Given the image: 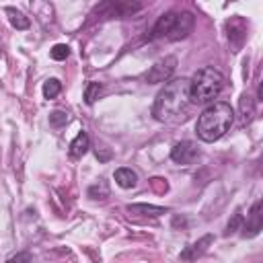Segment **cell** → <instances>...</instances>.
I'll return each mask as SVG.
<instances>
[{"label":"cell","mask_w":263,"mask_h":263,"mask_svg":"<svg viewBox=\"0 0 263 263\" xmlns=\"http://www.w3.org/2000/svg\"><path fill=\"white\" fill-rule=\"evenodd\" d=\"M232 123H234V111H232V107L228 103H224V101H214L197 117L195 132H197L199 140H203V142H216V140H220L230 129Z\"/></svg>","instance_id":"cell-2"},{"label":"cell","mask_w":263,"mask_h":263,"mask_svg":"<svg viewBox=\"0 0 263 263\" xmlns=\"http://www.w3.org/2000/svg\"><path fill=\"white\" fill-rule=\"evenodd\" d=\"M127 212L129 214H140V216L156 218V216L166 214L168 210L166 208H160V205H150V203H132V205H127Z\"/></svg>","instance_id":"cell-14"},{"label":"cell","mask_w":263,"mask_h":263,"mask_svg":"<svg viewBox=\"0 0 263 263\" xmlns=\"http://www.w3.org/2000/svg\"><path fill=\"white\" fill-rule=\"evenodd\" d=\"M189 78H175L164 84V88L156 95L152 105V115L164 123H179L185 119L187 109L191 107L189 101Z\"/></svg>","instance_id":"cell-1"},{"label":"cell","mask_w":263,"mask_h":263,"mask_svg":"<svg viewBox=\"0 0 263 263\" xmlns=\"http://www.w3.org/2000/svg\"><path fill=\"white\" fill-rule=\"evenodd\" d=\"M88 148H90V138H88V134H86V132H78V136L70 142V156H72V158H80V156H84V154L88 152Z\"/></svg>","instance_id":"cell-12"},{"label":"cell","mask_w":263,"mask_h":263,"mask_svg":"<svg viewBox=\"0 0 263 263\" xmlns=\"http://www.w3.org/2000/svg\"><path fill=\"white\" fill-rule=\"evenodd\" d=\"M226 31H228V39L234 47V51L242 45V41L247 39V25L242 18H232L226 23Z\"/></svg>","instance_id":"cell-9"},{"label":"cell","mask_w":263,"mask_h":263,"mask_svg":"<svg viewBox=\"0 0 263 263\" xmlns=\"http://www.w3.org/2000/svg\"><path fill=\"white\" fill-rule=\"evenodd\" d=\"M261 208H263V201L257 199V201L253 203L249 216H247V222L242 224V236H249V238H251V236H257V234L261 232V228H263V214H261Z\"/></svg>","instance_id":"cell-7"},{"label":"cell","mask_w":263,"mask_h":263,"mask_svg":"<svg viewBox=\"0 0 263 263\" xmlns=\"http://www.w3.org/2000/svg\"><path fill=\"white\" fill-rule=\"evenodd\" d=\"M214 240V236L212 234H205L203 238H199L197 242H193L191 247H187L183 253H181V259H185V261H193L195 257H199V255H203L205 253V249H208V245Z\"/></svg>","instance_id":"cell-11"},{"label":"cell","mask_w":263,"mask_h":263,"mask_svg":"<svg viewBox=\"0 0 263 263\" xmlns=\"http://www.w3.org/2000/svg\"><path fill=\"white\" fill-rule=\"evenodd\" d=\"M189 82H191L189 88L191 105H205V103H214V99L220 95L224 86V76L214 66H205L197 70Z\"/></svg>","instance_id":"cell-3"},{"label":"cell","mask_w":263,"mask_h":263,"mask_svg":"<svg viewBox=\"0 0 263 263\" xmlns=\"http://www.w3.org/2000/svg\"><path fill=\"white\" fill-rule=\"evenodd\" d=\"M62 92V82L58 78H49L43 82V97L45 99H55Z\"/></svg>","instance_id":"cell-18"},{"label":"cell","mask_w":263,"mask_h":263,"mask_svg":"<svg viewBox=\"0 0 263 263\" xmlns=\"http://www.w3.org/2000/svg\"><path fill=\"white\" fill-rule=\"evenodd\" d=\"M197 156H199V148L189 140L177 142L171 150V160L177 162V164H191Z\"/></svg>","instance_id":"cell-6"},{"label":"cell","mask_w":263,"mask_h":263,"mask_svg":"<svg viewBox=\"0 0 263 263\" xmlns=\"http://www.w3.org/2000/svg\"><path fill=\"white\" fill-rule=\"evenodd\" d=\"M240 222H242V214H240V212H236V214L232 216V220L228 222V226H226V234L236 232V230H238V226H240Z\"/></svg>","instance_id":"cell-22"},{"label":"cell","mask_w":263,"mask_h":263,"mask_svg":"<svg viewBox=\"0 0 263 263\" xmlns=\"http://www.w3.org/2000/svg\"><path fill=\"white\" fill-rule=\"evenodd\" d=\"M68 123V113L66 111H51L49 113V125L51 127H62Z\"/></svg>","instance_id":"cell-21"},{"label":"cell","mask_w":263,"mask_h":263,"mask_svg":"<svg viewBox=\"0 0 263 263\" xmlns=\"http://www.w3.org/2000/svg\"><path fill=\"white\" fill-rule=\"evenodd\" d=\"M175 18H177V12H173V10L160 14L158 21L154 23V27L150 29L148 39H160V37H166L168 31H171V27H173V23H175Z\"/></svg>","instance_id":"cell-10"},{"label":"cell","mask_w":263,"mask_h":263,"mask_svg":"<svg viewBox=\"0 0 263 263\" xmlns=\"http://www.w3.org/2000/svg\"><path fill=\"white\" fill-rule=\"evenodd\" d=\"M113 177H115V183H117L121 189H132V187H136V183H138L136 171H132V168H127V166L117 168Z\"/></svg>","instance_id":"cell-13"},{"label":"cell","mask_w":263,"mask_h":263,"mask_svg":"<svg viewBox=\"0 0 263 263\" xmlns=\"http://www.w3.org/2000/svg\"><path fill=\"white\" fill-rule=\"evenodd\" d=\"M49 55H51V60L62 62V60H66V58L70 55V47H68L66 43H58V45H53V47L49 49Z\"/></svg>","instance_id":"cell-20"},{"label":"cell","mask_w":263,"mask_h":263,"mask_svg":"<svg viewBox=\"0 0 263 263\" xmlns=\"http://www.w3.org/2000/svg\"><path fill=\"white\" fill-rule=\"evenodd\" d=\"M193 25H195V16L191 12H177V18H175V23H173L166 39H171V41L185 39L193 31Z\"/></svg>","instance_id":"cell-5"},{"label":"cell","mask_w":263,"mask_h":263,"mask_svg":"<svg viewBox=\"0 0 263 263\" xmlns=\"http://www.w3.org/2000/svg\"><path fill=\"white\" fill-rule=\"evenodd\" d=\"M140 4H129V2H105L101 6H97V14L101 16H127L134 10H138Z\"/></svg>","instance_id":"cell-8"},{"label":"cell","mask_w":263,"mask_h":263,"mask_svg":"<svg viewBox=\"0 0 263 263\" xmlns=\"http://www.w3.org/2000/svg\"><path fill=\"white\" fill-rule=\"evenodd\" d=\"M97 158H99V160H109V158H111V152H109V150H101V148H97Z\"/></svg>","instance_id":"cell-24"},{"label":"cell","mask_w":263,"mask_h":263,"mask_svg":"<svg viewBox=\"0 0 263 263\" xmlns=\"http://www.w3.org/2000/svg\"><path fill=\"white\" fill-rule=\"evenodd\" d=\"M175 68H177V58L175 55H166L164 60H158L154 66H150V70L146 72V82L148 84L164 82V80H168V76L173 74Z\"/></svg>","instance_id":"cell-4"},{"label":"cell","mask_w":263,"mask_h":263,"mask_svg":"<svg viewBox=\"0 0 263 263\" xmlns=\"http://www.w3.org/2000/svg\"><path fill=\"white\" fill-rule=\"evenodd\" d=\"M6 14H8L10 25H12L14 29H21V31H23V29H29V25H31V23H29V18H27L23 12H18L16 8L8 6V8H6Z\"/></svg>","instance_id":"cell-15"},{"label":"cell","mask_w":263,"mask_h":263,"mask_svg":"<svg viewBox=\"0 0 263 263\" xmlns=\"http://www.w3.org/2000/svg\"><path fill=\"white\" fill-rule=\"evenodd\" d=\"M29 261H31V255L23 251V253H16L14 257H10L6 263H29Z\"/></svg>","instance_id":"cell-23"},{"label":"cell","mask_w":263,"mask_h":263,"mask_svg":"<svg viewBox=\"0 0 263 263\" xmlns=\"http://www.w3.org/2000/svg\"><path fill=\"white\" fill-rule=\"evenodd\" d=\"M240 115H242V123H249L255 115V99L249 95L240 97Z\"/></svg>","instance_id":"cell-16"},{"label":"cell","mask_w":263,"mask_h":263,"mask_svg":"<svg viewBox=\"0 0 263 263\" xmlns=\"http://www.w3.org/2000/svg\"><path fill=\"white\" fill-rule=\"evenodd\" d=\"M88 197L90 199H105V197H109V183L105 179H101L99 183L90 185L88 187Z\"/></svg>","instance_id":"cell-17"},{"label":"cell","mask_w":263,"mask_h":263,"mask_svg":"<svg viewBox=\"0 0 263 263\" xmlns=\"http://www.w3.org/2000/svg\"><path fill=\"white\" fill-rule=\"evenodd\" d=\"M101 84L99 82H88V86H86V90H84V101L88 103V105H92L97 99H99V95H101Z\"/></svg>","instance_id":"cell-19"}]
</instances>
